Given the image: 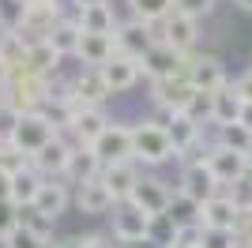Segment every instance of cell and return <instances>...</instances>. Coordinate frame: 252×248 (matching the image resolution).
<instances>
[{"instance_id": "1", "label": "cell", "mask_w": 252, "mask_h": 248, "mask_svg": "<svg viewBox=\"0 0 252 248\" xmlns=\"http://www.w3.org/2000/svg\"><path fill=\"white\" fill-rule=\"evenodd\" d=\"M132 158L143 169H155V165H166L177 158L173 143H169V132L155 121H139L132 124Z\"/></svg>"}, {"instance_id": "2", "label": "cell", "mask_w": 252, "mask_h": 248, "mask_svg": "<svg viewBox=\"0 0 252 248\" xmlns=\"http://www.w3.org/2000/svg\"><path fill=\"white\" fill-rule=\"evenodd\" d=\"M192 98H196V87L189 83V75H177V79H162V83H151V102L158 105L155 124H162V128H166L169 117L189 113Z\"/></svg>"}, {"instance_id": "3", "label": "cell", "mask_w": 252, "mask_h": 248, "mask_svg": "<svg viewBox=\"0 0 252 248\" xmlns=\"http://www.w3.org/2000/svg\"><path fill=\"white\" fill-rule=\"evenodd\" d=\"M57 135H61V132H57L42 113H19V117H15V124H11V132H8V143L15 147L19 155L34 158L49 139H57Z\"/></svg>"}, {"instance_id": "4", "label": "cell", "mask_w": 252, "mask_h": 248, "mask_svg": "<svg viewBox=\"0 0 252 248\" xmlns=\"http://www.w3.org/2000/svg\"><path fill=\"white\" fill-rule=\"evenodd\" d=\"M155 38L169 49H177L189 57L196 49V41H200V23L189 19V15H181V11H169L162 23H155Z\"/></svg>"}, {"instance_id": "5", "label": "cell", "mask_w": 252, "mask_h": 248, "mask_svg": "<svg viewBox=\"0 0 252 248\" xmlns=\"http://www.w3.org/2000/svg\"><path fill=\"white\" fill-rule=\"evenodd\" d=\"M64 19L61 11V0H27V15H23V38L31 41H49L53 27Z\"/></svg>"}, {"instance_id": "6", "label": "cell", "mask_w": 252, "mask_h": 248, "mask_svg": "<svg viewBox=\"0 0 252 248\" xmlns=\"http://www.w3.org/2000/svg\"><path fill=\"white\" fill-rule=\"evenodd\" d=\"M91 151L98 155L102 169L105 165H121V162H136V158H132V124H113L109 121V128L94 139Z\"/></svg>"}, {"instance_id": "7", "label": "cell", "mask_w": 252, "mask_h": 248, "mask_svg": "<svg viewBox=\"0 0 252 248\" xmlns=\"http://www.w3.org/2000/svg\"><path fill=\"white\" fill-rule=\"evenodd\" d=\"M207 169L215 173V181H219V188L226 192V188L233 185H241V181H249L252 169H249V158L237 155V151H230V147H211V155H207Z\"/></svg>"}, {"instance_id": "8", "label": "cell", "mask_w": 252, "mask_h": 248, "mask_svg": "<svg viewBox=\"0 0 252 248\" xmlns=\"http://www.w3.org/2000/svg\"><path fill=\"white\" fill-rule=\"evenodd\" d=\"M139 68H143V75H147L151 83H162V79H177V75L189 72V57L177 49H169V45H162V41H155L151 45V53L139 61Z\"/></svg>"}, {"instance_id": "9", "label": "cell", "mask_w": 252, "mask_h": 248, "mask_svg": "<svg viewBox=\"0 0 252 248\" xmlns=\"http://www.w3.org/2000/svg\"><path fill=\"white\" fill-rule=\"evenodd\" d=\"M189 83L196 87L200 94H219L222 87H226V68H222V61L215 57V53H189Z\"/></svg>"}, {"instance_id": "10", "label": "cell", "mask_w": 252, "mask_h": 248, "mask_svg": "<svg viewBox=\"0 0 252 248\" xmlns=\"http://www.w3.org/2000/svg\"><path fill=\"white\" fill-rule=\"evenodd\" d=\"M241 211L245 207L237 203L230 192H219V196H211L207 203H203V229H211V233H237Z\"/></svg>"}, {"instance_id": "11", "label": "cell", "mask_w": 252, "mask_h": 248, "mask_svg": "<svg viewBox=\"0 0 252 248\" xmlns=\"http://www.w3.org/2000/svg\"><path fill=\"white\" fill-rule=\"evenodd\" d=\"M113 241L121 245H147V233H151V218L132 203H117L113 207Z\"/></svg>"}, {"instance_id": "12", "label": "cell", "mask_w": 252, "mask_h": 248, "mask_svg": "<svg viewBox=\"0 0 252 248\" xmlns=\"http://www.w3.org/2000/svg\"><path fill=\"white\" fill-rule=\"evenodd\" d=\"M113 41H117V53H125V57H132V61H143L158 38H155V27H151V23L128 19V23H117Z\"/></svg>"}, {"instance_id": "13", "label": "cell", "mask_w": 252, "mask_h": 248, "mask_svg": "<svg viewBox=\"0 0 252 248\" xmlns=\"http://www.w3.org/2000/svg\"><path fill=\"white\" fill-rule=\"evenodd\" d=\"M72 151H75V143H68L64 135H57V139H49V143L31 158V165L45 177V181H64L68 162H72Z\"/></svg>"}, {"instance_id": "14", "label": "cell", "mask_w": 252, "mask_h": 248, "mask_svg": "<svg viewBox=\"0 0 252 248\" xmlns=\"http://www.w3.org/2000/svg\"><path fill=\"white\" fill-rule=\"evenodd\" d=\"M169 196H173V188L162 181V177H151L143 173V181L136 185V192H132V199L128 203L139 207L147 218H158V215H166V207H169Z\"/></svg>"}, {"instance_id": "15", "label": "cell", "mask_w": 252, "mask_h": 248, "mask_svg": "<svg viewBox=\"0 0 252 248\" xmlns=\"http://www.w3.org/2000/svg\"><path fill=\"white\" fill-rule=\"evenodd\" d=\"M72 203L83 211V215H109L117 207L113 192L105 188L102 177H94V181H83V185H75L72 188Z\"/></svg>"}, {"instance_id": "16", "label": "cell", "mask_w": 252, "mask_h": 248, "mask_svg": "<svg viewBox=\"0 0 252 248\" xmlns=\"http://www.w3.org/2000/svg\"><path fill=\"white\" fill-rule=\"evenodd\" d=\"M72 98L79 105H87V109H102V105L113 98V91L105 87V79H102L98 68H83V72L72 79Z\"/></svg>"}, {"instance_id": "17", "label": "cell", "mask_w": 252, "mask_h": 248, "mask_svg": "<svg viewBox=\"0 0 252 248\" xmlns=\"http://www.w3.org/2000/svg\"><path fill=\"white\" fill-rule=\"evenodd\" d=\"M105 128H109V117H105L102 109H87V105L75 102V117H72V128H68L75 147H94V139Z\"/></svg>"}, {"instance_id": "18", "label": "cell", "mask_w": 252, "mask_h": 248, "mask_svg": "<svg viewBox=\"0 0 252 248\" xmlns=\"http://www.w3.org/2000/svg\"><path fill=\"white\" fill-rule=\"evenodd\" d=\"M102 181H105V188L113 192L117 203H128V199H132V192H136V185L143 181V165H136V162L105 165V169H102Z\"/></svg>"}, {"instance_id": "19", "label": "cell", "mask_w": 252, "mask_h": 248, "mask_svg": "<svg viewBox=\"0 0 252 248\" xmlns=\"http://www.w3.org/2000/svg\"><path fill=\"white\" fill-rule=\"evenodd\" d=\"M102 72V79H105V87L113 94H125V91H132L139 83V75H143V68H139V61H132V57H125V53H117L109 64H102L98 68Z\"/></svg>"}, {"instance_id": "20", "label": "cell", "mask_w": 252, "mask_h": 248, "mask_svg": "<svg viewBox=\"0 0 252 248\" xmlns=\"http://www.w3.org/2000/svg\"><path fill=\"white\" fill-rule=\"evenodd\" d=\"M181 192L192 196L196 203H207L211 196H219L222 188H219V181H215V173L207 169V162H203V165H185V169H181Z\"/></svg>"}, {"instance_id": "21", "label": "cell", "mask_w": 252, "mask_h": 248, "mask_svg": "<svg viewBox=\"0 0 252 248\" xmlns=\"http://www.w3.org/2000/svg\"><path fill=\"white\" fill-rule=\"evenodd\" d=\"M34 211L42 218H49V222H57V218L72 207V188L64 185V181H45L42 185V192H38V199H34Z\"/></svg>"}, {"instance_id": "22", "label": "cell", "mask_w": 252, "mask_h": 248, "mask_svg": "<svg viewBox=\"0 0 252 248\" xmlns=\"http://www.w3.org/2000/svg\"><path fill=\"white\" fill-rule=\"evenodd\" d=\"M166 218L185 233V229H200L203 226V203H196L192 196H185L181 188H173L169 196V207H166Z\"/></svg>"}, {"instance_id": "23", "label": "cell", "mask_w": 252, "mask_h": 248, "mask_svg": "<svg viewBox=\"0 0 252 248\" xmlns=\"http://www.w3.org/2000/svg\"><path fill=\"white\" fill-rule=\"evenodd\" d=\"M75 57H79L87 68H102V64H109V61L117 57L113 34H83V38H79V53H75Z\"/></svg>"}, {"instance_id": "24", "label": "cell", "mask_w": 252, "mask_h": 248, "mask_svg": "<svg viewBox=\"0 0 252 248\" xmlns=\"http://www.w3.org/2000/svg\"><path fill=\"white\" fill-rule=\"evenodd\" d=\"M27 53H31V41L19 31H0V64L8 68V75L27 72Z\"/></svg>"}, {"instance_id": "25", "label": "cell", "mask_w": 252, "mask_h": 248, "mask_svg": "<svg viewBox=\"0 0 252 248\" xmlns=\"http://www.w3.org/2000/svg\"><path fill=\"white\" fill-rule=\"evenodd\" d=\"M241 109H245V102L237 98L233 83H226L219 94H211V124H215V128H222V124H237V121H241Z\"/></svg>"}, {"instance_id": "26", "label": "cell", "mask_w": 252, "mask_h": 248, "mask_svg": "<svg viewBox=\"0 0 252 248\" xmlns=\"http://www.w3.org/2000/svg\"><path fill=\"white\" fill-rule=\"evenodd\" d=\"M94 177H102V162H98V155L91 151V147H75L72 162H68V173H64V185L75 188V185H83V181H94Z\"/></svg>"}, {"instance_id": "27", "label": "cell", "mask_w": 252, "mask_h": 248, "mask_svg": "<svg viewBox=\"0 0 252 248\" xmlns=\"http://www.w3.org/2000/svg\"><path fill=\"white\" fill-rule=\"evenodd\" d=\"M45 177L34 169V165H27V169H15L11 173V203L15 207H31L34 199H38V192H42Z\"/></svg>"}, {"instance_id": "28", "label": "cell", "mask_w": 252, "mask_h": 248, "mask_svg": "<svg viewBox=\"0 0 252 248\" xmlns=\"http://www.w3.org/2000/svg\"><path fill=\"white\" fill-rule=\"evenodd\" d=\"M61 61H64V57L53 49L49 41H34L31 53H27V72L38 75V79H53L57 68H61Z\"/></svg>"}, {"instance_id": "29", "label": "cell", "mask_w": 252, "mask_h": 248, "mask_svg": "<svg viewBox=\"0 0 252 248\" xmlns=\"http://www.w3.org/2000/svg\"><path fill=\"white\" fill-rule=\"evenodd\" d=\"M75 19L83 27V34H113L117 31V15L113 4H91V8H79Z\"/></svg>"}, {"instance_id": "30", "label": "cell", "mask_w": 252, "mask_h": 248, "mask_svg": "<svg viewBox=\"0 0 252 248\" xmlns=\"http://www.w3.org/2000/svg\"><path fill=\"white\" fill-rule=\"evenodd\" d=\"M79 38H83V27H79V19H75V15H64V19L53 27L49 45L61 53V57H75V53H79Z\"/></svg>"}, {"instance_id": "31", "label": "cell", "mask_w": 252, "mask_h": 248, "mask_svg": "<svg viewBox=\"0 0 252 248\" xmlns=\"http://www.w3.org/2000/svg\"><path fill=\"white\" fill-rule=\"evenodd\" d=\"M166 132H169V143H173V151L181 155V151H189V147L203 135V128L192 121L189 113H177V117H169V121H166Z\"/></svg>"}, {"instance_id": "32", "label": "cell", "mask_w": 252, "mask_h": 248, "mask_svg": "<svg viewBox=\"0 0 252 248\" xmlns=\"http://www.w3.org/2000/svg\"><path fill=\"white\" fill-rule=\"evenodd\" d=\"M215 143H219V147H230V151H237V155H249L252 132L245 128L241 121H237V124H222V128H215Z\"/></svg>"}, {"instance_id": "33", "label": "cell", "mask_w": 252, "mask_h": 248, "mask_svg": "<svg viewBox=\"0 0 252 248\" xmlns=\"http://www.w3.org/2000/svg\"><path fill=\"white\" fill-rule=\"evenodd\" d=\"M128 8H132V19H143L155 27L173 11V0H128Z\"/></svg>"}, {"instance_id": "34", "label": "cell", "mask_w": 252, "mask_h": 248, "mask_svg": "<svg viewBox=\"0 0 252 248\" xmlns=\"http://www.w3.org/2000/svg\"><path fill=\"white\" fill-rule=\"evenodd\" d=\"M0 245L4 248H53V237H42V233H34L27 226H15Z\"/></svg>"}, {"instance_id": "35", "label": "cell", "mask_w": 252, "mask_h": 248, "mask_svg": "<svg viewBox=\"0 0 252 248\" xmlns=\"http://www.w3.org/2000/svg\"><path fill=\"white\" fill-rule=\"evenodd\" d=\"M27 0H0V31H23Z\"/></svg>"}, {"instance_id": "36", "label": "cell", "mask_w": 252, "mask_h": 248, "mask_svg": "<svg viewBox=\"0 0 252 248\" xmlns=\"http://www.w3.org/2000/svg\"><path fill=\"white\" fill-rule=\"evenodd\" d=\"M215 4H219V0H173V11H181V15H189V19L200 23L215 11Z\"/></svg>"}, {"instance_id": "37", "label": "cell", "mask_w": 252, "mask_h": 248, "mask_svg": "<svg viewBox=\"0 0 252 248\" xmlns=\"http://www.w3.org/2000/svg\"><path fill=\"white\" fill-rule=\"evenodd\" d=\"M19 226L34 229V233H42V237H53V222H49V218H42L34 207H19Z\"/></svg>"}, {"instance_id": "38", "label": "cell", "mask_w": 252, "mask_h": 248, "mask_svg": "<svg viewBox=\"0 0 252 248\" xmlns=\"http://www.w3.org/2000/svg\"><path fill=\"white\" fill-rule=\"evenodd\" d=\"M15 226H19V207L8 199V203H0V241L8 237Z\"/></svg>"}, {"instance_id": "39", "label": "cell", "mask_w": 252, "mask_h": 248, "mask_svg": "<svg viewBox=\"0 0 252 248\" xmlns=\"http://www.w3.org/2000/svg\"><path fill=\"white\" fill-rule=\"evenodd\" d=\"M53 248H109L102 233H87V237H68V241H57Z\"/></svg>"}, {"instance_id": "40", "label": "cell", "mask_w": 252, "mask_h": 248, "mask_svg": "<svg viewBox=\"0 0 252 248\" xmlns=\"http://www.w3.org/2000/svg\"><path fill=\"white\" fill-rule=\"evenodd\" d=\"M237 241H241V248H252V207H245V211H241V226H237Z\"/></svg>"}, {"instance_id": "41", "label": "cell", "mask_w": 252, "mask_h": 248, "mask_svg": "<svg viewBox=\"0 0 252 248\" xmlns=\"http://www.w3.org/2000/svg\"><path fill=\"white\" fill-rule=\"evenodd\" d=\"M233 91H237V98H241V102H252V68H249L237 83H233Z\"/></svg>"}, {"instance_id": "42", "label": "cell", "mask_w": 252, "mask_h": 248, "mask_svg": "<svg viewBox=\"0 0 252 248\" xmlns=\"http://www.w3.org/2000/svg\"><path fill=\"white\" fill-rule=\"evenodd\" d=\"M8 199H11V173L0 169V203H8Z\"/></svg>"}, {"instance_id": "43", "label": "cell", "mask_w": 252, "mask_h": 248, "mask_svg": "<svg viewBox=\"0 0 252 248\" xmlns=\"http://www.w3.org/2000/svg\"><path fill=\"white\" fill-rule=\"evenodd\" d=\"M241 124L252 132V102H245V109H241Z\"/></svg>"}, {"instance_id": "44", "label": "cell", "mask_w": 252, "mask_h": 248, "mask_svg": "<svg viewBox=\"0 0 252 248\" xmlns=\"http://www.w3.org/2000/svg\"><path fill=\"white\" fill-rule=\"evenodd\" d=\"M72 4H75V11H79V8H91V4H109V0H72Z\"/></svg>"}, {"instance_id": "45", "label": "cell", "mask_w": 252, "mask_h": 248, "mask_svg": "<svg viewBox=\"0 0 252 248\" xmlns=\"http://www.w3.org/2000/svg\"><path fill=\"white\" fill-rule=\"evenodd\" d=\"M233 4H237L241 11H249V15H252V0H233Z\"/></svg>"}, {"instance_id": "46", "label": "cell", "mask_w": 252, "mask_h": 248, "mask_svg": "<svg viewBox=\"0 0 252 248\" xmlns=\"http://www.w3.org/2000/svg\"><path fill=\"white\" fill-rule=\"evenodd\" d=\"M4 83H8V68H4V64H0V87H4Z\"/></svg>"}, {"instance_id": "47", "label": "cell", "mask_w": 252, "mask_h": 248, "mask_svg": "<svg viewBox=\"0 0 252 248\" xmlns=\"http://www.w3.org/2000/svg\"><path fill=\"white\" fill-rule=\"evenodd\" d=\"M245 158H249V169H252V147H249V155H245Z\"/></svg>"}]
</instances>
